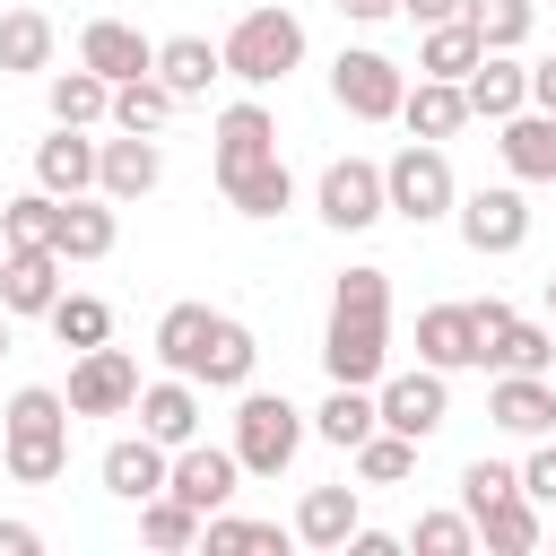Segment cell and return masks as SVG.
Instances as JSON below:
<instances>
[{"label": "cell", "mask_w": 556, "mask_h": 556, "mask_svg": "<svg viewBox=\"0 0 556 556\" xmlns=\"http://www.w3.org/2000/svg\"><path fill=\"white\" fill-rule=\"evenodd\" d=\"M321 365H330V382H382V365H391V269H339Z\"/></svg>", "instance_id": "6da1fadb"}, {"label": "cell", "mask_w": 556, "mask_h": 556, "mask_svg": "<svg viewBox=\"0 0 556 556\" xmlns=\"http://www.w3.org/2000/svg\"><path fill=\"white\" fill-rule=\"evenodd\" d=\"M0 460H9V478H17V486H52V478L70 469V391H43V382H26V391L9 400Z\"/></svg>", "instance_id": "7a4b0ae2"}, {"label": "cell", "mask_w": 556, "mask_h": 556, "mask_svg": "<svg viewBox=\"0 0 556 556\" xmlns=\"http://www.w3.org/2000/svg\"><path fill=\"white\" fill-rule=\"evenodd\" d=\"M217 52H226V78H243V87H278V78L304 61V17H295V9H243L235 35H226Z\"/></svg>", "instance_id": "3957f363"}, {"label": "cell", "mask_w": 556, "mask_h": 556, "mask_svg": "<svg viewBox=\"0 0 556 556\" xmlns=\"http://www.w3.org/2000/svg\"><path fill=\"white\" fill-rule=\"evenodd\" d=\"M382 191H391V217H408V226H434V217H452V208H460L452 156H443L434 139H408V148L382 165Z\"/></svg>", "instance_id": "277c9868"}, {"label": "cell", "mask_w": 556, "mask_h": 556, "mask_svg": "<svg viewBox=\"0 0 556 556\" xmlns=\"http://www.w3.org/2000/svg\"><path fill=\"white\" fill-rule=\"evenodd\" d=\"M295 443H304V408H295L287 391H252V382H243V408H235V460H243L252 478H278V469L295 460Z\"/></svg>", "instance_id": "5b68a950"}, {"label": "cell", "mask_w": 556, "mask_h": 556, "mask_svg": "<svg viewBox=\"0 0 556 556\" xmlns=\"http://www.w3.org/2000/svg\"><path fill=\"white\" fill-rule=\"evenodd\" d=\"M330 96H339V113H356V122H400L408 70H400L391 52H374V43H356V52L330 61Z\"/></svg>", "instance_id": "8992f818"}, {"label": "cell", "mask_w": 556, "mask_h": 556, "mask_svg": "<svg viewBox=\"0 0 556 556\" xmlns=\"http://www.w3.org/2000/svg\"><path fill=\"white\" fill-rule=\"evenodd\" d=\"M313 208H321V226H339V235H365L374 217H391L382 165H374V156H330V165H321V182H313Z\"/></svg>", "instance_id": "52a82bcc"}, {"label": "cell", "mask_w": 556, "mask_h": 556, "mask_svg": "<svg viewBox=\"0 0 556 556\" xmlns=\"http://www.w3.org/2000/svg\"><path fill=\"white\" fill-rule=\"evenodd\" d=\"M130 408H139V356L78 348V365H70V417H130Z\"/></svg>", "instance_id": "ba28073f"}, {"label": "cell", "mask_w": 556, "mask_h": 556, "mask_svg": "<svg viewBox=\"0 0 556 556\" xmlns=\"http://www.w3.org/2000/svg\"><path fill=\"white\" fill-rule=\"evenodd\" d=\"M452 217H460V243H469L478 261H486V252H521V243H530V200H521L513 182H495V191L478 182Z\"/></svg>", "instance_id": "9c48e42d"}, {"label": "cell", "mask_w": 556, "mask_h": 556, "mask_svg": "<svg viewBox=\"0 0 556 556\" xmlns=\"http://www.w3.org/2000/svg\"><path fill=\"white\" fill-rule=\"evenodd\" d=\"M374 400H382V426H391V434H408V443L443 434V417H452V391H443V374H434V365H417V374H382V382H374Z\"/></svg>", "instance_id": "30bf717a"}, {"label": "cell", "mask_w": 556, "mask_h": 556, "mask_svg": "<svg viewBox=\"0 0 556 556\" xmlns=\"http://www.w3.org/2000/svg\"><path fill=\"white\" fill-rule=\"evenodd\" d=\"M156 182H165V148H156V130H113L104 156H96V191H104V200H148Z\"/></svg>", "instance_id": "8fae6325"}, {"label": "cell", "mask_w": 556, "mask_h": 556, "mask_svg": "<svg viewBox=\"0 0 556 556\" xmlns=\"http://www.w3.org/2000/svg\"><path fill=\"white\" fill-rule=\"evenodd\" d=\"M417 356H426L434 374L486 365V339H478V304H426V313H417Z\"/></svg>", "instance_id": "7c38bea8"}, {"label": "cell", "mask_w": 556, "mask_h": 556, "mask_svg": "<svg viewBox=\"0 0 556 556\" xmlns=\"http://www.w3.org/2000/svg\"><path fill=\"white\" fill-rule=\"evenodd\" d=\"M165 478H174V452L139 426V434H122V443H104V495H122V504H148V495H165Z\"/></svg>", "instance_id": "4fadbf2b"}, {"label": "cell", "mask_w": 556, "mask_h": 556, "mask_svg": "<svg viewBox=\"0 0 556 556\" xmlns=\"http://www.w3.org/2000/svg\"><path fill=\"white\" fill-rule=\"evenodd\" d=\"M78 61H87L96 78H113V87H122V78H148V70H156V43H148L130 17H87Z\"/></svg>", "instance_id": "5bb4252c"}, {"label": "cell", "mask_w": 556, "mask_h": 556, "mask_svg": "<svg viewBox=\"0 0 556 556\" xmlns=\"http://www.w3.org/2000/svg\"><path fill=\"white\" fill-rule=\"evenodd\" d=\"M96 156H104V139L52 122V139H35V182H43L52 200H78V191H96Z\"/></svg>", "instance_id": "9a60e30c"}, {"label": "cell", "mask_w": 556, "mask_h": 556, "mask_svg": "<svg viewBox=\"0 0 556 556\" xmlns=\"http://www.w3.org/2000/svg\"><path fill=\"white\" fill-rule=\"evenodd\" d=\"M235 478H243V460H235V443L217 452V443H200V434H191V443L174 452V478H165V486H174V495H182L191 513H217V504L235 495Z\"/></svg>", "instance_id": "2e32d148"}, {"label": "cell", "mask_w": 556, "mask_h": 556, "mask_svg": "<svg viewBox=\"0 0 556 556\" xmlns=\"http://www.w3.org/2000/svg\"><path fill=\"white\" fill-rule=\"evenodd\" d=\"M165 452H182L191 434H200V382L191 374H165V382H139V408H130Z\"/></svg>", "instance_id": "e0dca14e"}, {"label": "cell", "mask_w": 556, "mask_h": 556, "mask_svg": "<svg viewBox=\"0 0 556 556\" xmlns=\"http://www.w3.org/2000/svg\"><path fill=\"white\" fill-rule=\"evenodd\" d=\"M486 417H495L504 434H521V443L556 434V391H547V374H495V391H486Z\"/></svg>", "instance_id": "ac0fdd59"}, {"label": "cell", "mask_w": 556, "mask_h": 556, "mask_svg": "<svg viewBox=\"0 0 556 556\" xmlns=\"http://www.w3.org/2000/svg\"><path fill=\"white\" fill-rule=\"evenodd\" d=\"M0 304H9V313H52V304H61V252H52V243L0 252Z\"/></svg>", "instance_id": "d6986e66"}, {"label": "cell", "mask_w": 556, "mask_h": 556, "mask_svg": "<svg viewBox=\"0 0 556 556\" xmlns=\"http://www.w3.org/2000/svg\"><path fill=\"white\" fill-rule=\"evenodd\" d=\"M495 130H504L495 148H504V174H513V182H556V113L521 104V113L495 122Z\"/></svg>", "instance_id": "ffe728a7"}, {"label": "cell", "mask_w": 556, "mask_h": 556, "mask_svg": "<svg viewBox=\"0 0 556 556\" xmlns=\"http://www.w3.org/2000/svg\"><path fill=\"white\" fill-rule=\"evenodd\" d=\"M261 156H278V122H269V104H226L217 113V182L226 174H243V165H261Z\"/></svg>", "instance_id": "44dd1931"}, {"label": "cell", "mask_w": 556, "mask_h": 556, "mask_svg": "<svg viewBox=\"0 0 556 556\" xmlns=\"http://www.w3.org/2000/svg\"><path fill=\"white\" fill-rule=\"evenodd\" d=\"M252 365H261V339L243 330V321H208V339H200V365H191V382H208V391H243L252 382Z\"/></svg>", "instance_id": "7402d4cb"}, {"label": "cell", "mask_w": 556, "mask_h": 556, "mask_svg": "<svg viewBox=\"0 0 556 556\" xmlns=\"http://www.w3.org/2000/svg\"><path fill=\"white\" fill-rule=\"evenodd\" d=\"M460 87H469V113H478V122H513V113L530 104V61H513V52H486V61H478Z\"/></svg>", "instance_id": "603a6c76"}, {"label": "cell", "mask_w": 556, "mask_h": 556, "mask_svg": "<svg viewBox=\"0 0 556 556\" xmlns=\"http://www.w3.org/2000/svg\"><path fill=\"white\" fill-rule=\"evenodd\" d=\"M400 122H408V139H434V148H443V139H452L460 122H478V113H469V87H460V78H417L408 104H400Z\"/></svg>", "instance_id": "cb8c5ba5"}, {"label": "cell", "mask_w": 556, "mask_h": 556, "mask_svg": "<svg viewBox=\"0 0 556 556\" xmlns=\"http://www.w3.org/2000/svg\"><path fill=\"white\" fill-rule=\"evenodd\" d=\"M113 200L104 191H78V200H61V226H52V252L61 261H104L113 252Z\"/></svg>", "instance_id": "d4e9b609"}, {"label": "cell", "mask_w": 556, "mask_h": 556, "mask_svg": "<svg viewBox=\"0 0 556 556\" xmlns=\"http://www.w3.org/2000/svg\"><path fill=\"white\" fill-rule=\"evenodd\" d=\"M374 426H382V400H374V382H330V400L313 408V434H321V443H339V452H356Z\"/></svg>", "instance_id": "484cf974"}, {"label": "cell", "mask_w": 556, "mask_h": 556, "mask_svg": "<svg viewBox=\"0 0 556 556\" xmlns=\"http://www.w3.org/2000/svg\"><path fill=\"white\" fill-rule=\"evenodd\" d=\"M156 78H165L174 96H208V78H226V52H217L208 35H165V43H156Z\"/></svg>", "instance_id": "4316f807"}, {"label": "cell", "mask_w": 556, "mask_h": 556, "mask_svg": "<svg viewBox=\"0 0 556 556\" xmlns=\"http://www.w3.org/2000/svg\"><path fill=\"white\" fill-rule=\"evenodd\" d=\"M43 104H52V122L96 130V122H113V78H96V70L78 61V70H61V78L43 87Z\"/></svg>", "instance_id": "83f0119b"}, {"label": "cell", "mask_w": 556, "mask_h": 556, "mask_svg": "<svg viewBox=\"0 0 556 556\" xmlns=\"http://www.w3.org/2000/svg\"><path fill=\"white\" fill-rule=\"evenodd\" d=\"M243 217H287L295 208V174H287V156H261V165H243V174H226L217 182Z\"/></svg>", "instance_id": "f1b7e54d"}, {"label": "cell", "mask_w": 556, "mask_h": 556, "mask_svg": "<svg viewBox=\"0 0 556 556\" xmlns=\"http://www.w3.org/2000/svg\"><path fill=\"white\" fill-rule=\"evenodd\" d=\"M295 539H304V547H348V539H356V486H304Z\"/></svg>", "instance_id": "f546056e"}, {"label": "cell", "mask_w": 556, "mask_h": 556, "mask_svg": "<svg viewBox=\"0 0 556 556\" xmlns=\"http://www.w3.org/2000/svg\"><path fill=\"white\" fill-rule=\"evenodd\" d=\"M52 17L43 9H9L0 17V78H35V70H52Z\"/></svg>", "instance_id": "4dcf8cb0"}, {"label": "cell", "mask_w": 556, "mask_h": 556, "mask_svg": "<svg viewBox=\"0 0 556 556\" xmlns=\"http://www.w3.org/2000/svg\"><path fill=\"white\" fill-rule=\"evenodd\" d=\"M478 61H486V43H478L469 17H443V26H426V43H417V78H469Z\"/></svg>", "instance_id": "1f68e13d"}, {"label": "cell", "mask_w": 556, "mask_h": 556, "mask_svg": "<svg viewBox=\"0 0 556 556\" xmlns=\"http://www.w3.org/2000/svg\"><path fill=\"white\" fill-rule=\"evenodd\" d=\"M539 539H547V521H539L530 495H504V504L478 513V547H495V556H530Z\"/></svg>", "instance_id": "d6a6232c"}, {"label": "cell", "mask_w": 556, "mask_h": 556, "mask_svg": "<svg viewBox=\"0 0 556 556\" xmlns=\"http://www.w3.org/2000/svg\"><path fill=\"white\" fill-rule=\"evenodd\" d=\"M486 365H495V374H547V365H556V330H539V321L513 313V321L486 339Z\"/></svg>", "instance_id": "836d02e7"}, {"label": "cell", "mask_w": 556, "mask_h": 556, "mask_svg": "<svg viewBox=\"0 0 556 556\" xmlns=\"http://www.w3.org/2000/svg\"><path fill=\"white\" fill-rule=\"evenodd\" d=\"M174 104H182V96H174L156 70H148V78H122V87H113V130H165Z\"/></svg>", "instance_id": "e575fe53"}, {"label": "cell", "mask_w": 556, "mask_h": 556, "mask_svg": "<svg viewBox=\"0 0 556 556\" xmlns=\"http://www.w3.org/2000/svg\"><path fill=\"white\" fill-rule=\"evenodd\" d=\"M460 17L478 26V43H486V52H521V43H530L539 0H460Z\"/></svg>", "instance_id": "d590c367"}, {"label": "cell", "mask_w": 556, "mask_h": 556, "mask_svg": "<svg viewBox=\"0 0 556 556\" xmlns=\"http://www.w3.org/2000/svg\"><path fill=\"white\" fill-rule=\"evenodd\" d=\"M43 321H52L61 348H104V339H113V304H104V295H70V287H61V304H52Z\"/></svg>", "instance_id": "8d00e7d4"}, {"label": "cell", "mask_w": 556, "mask_h": 556, "mask_svg": "<svg viewBox=\"0 0 556 556\" xmlns=\"http://www.w3.org/2000/svg\"><path fill=\"white\" fill-rule=\"evenodd\" d=\"M208 304H165V321H156V356H165V374H191L200 365V339H208Z\"/></svg>", "instance_id": "74e56055"}, {"label": "cell", "mask_w": 556, "mask_h": 556, "mask_svg": "<svg viewBox=\"0 0 556 556\" xmlns=\"http://www.w3.org/2000/svg\"><path fill=\"white\" fill-rule=\"evenodd\" d=\"M200 521H208V513H191L174 486L139 504V539H148V547H165V556H174V547H200Z\"/></svg>", "instance_id": "f35d334b"}, {"label": "cell", "mask_w": 556, "mask_h": 556, "mask_svg": "<svg viewBox=\"0 0 556 556\" xmlns=\"http://www.w3.org/2000/svg\"><path fill=\"white\" fill-rule=\"evenodd\" d=\"M52 226H61V200L35 182V191H17L9 208H0V243L9 252H26V243H52Z\"/></svg>", "instance_id": "ab89813d"}, {"label": "cell", "mask_w": 556, "mask_h": 556, "mask_svg": "<svg viewBox=\"0 0 556 556\" xmlns=\"http://www.w3.org/2000/svg\"><path fill=\"white\" fill-rule=\"evenodd\" d=\"M408 469H417V443H408V434H391V426H374V434L356 443V478H365V486H400Z\"/></svg>", "instance_id": "60d3db41"}, {"label": "cell", "mask_w": 556, "mask_h": 556, "mask_svg": "<svg viewBox=\"0 0 556 556\" xmlns=\"http://www.w3.org/2000/svg\"><path fill=\"white\" fill-rule=\"evenodd\" d=\"M295 530H278V521H243V513H208L200 521V547L208 556H243V547H287Z\"/></svg>", "instance_id": "b9f144b4"}, {"label": "cell", "mask_w": 556, "mask_h": 556, "mask_svg": "<svg viewBox=\"0 0 556 556\" xmlns=\"http://www.w3.org/2000/svg\"><path fill=\"white\" fill-rule=\"evenodd\" d=\"M408 547H417V556H469V547H478V521H469V513H417Z\"/></svg>", "instance_id": "7bdbcfd3"}, {"label": "cell", "mask_w": 556, "mask_h": 556, "mask_svg": "<svg viewBox=\"0 0 556 556\" xmlns=\"http://www.w3.org/2000/svg\"><path fill=\"white\" fill-rule=\"evenodd\" d=\"M504 495H521V469H504V460H469L460 469V513L478 521L486 504H504Z\"/></svg>", "instance_id": "ee69618b"}, {"label": "cell", "mask_w": 556, "mask_h": 556, "mask_svg": "<svg viewBox=\"0 0 556 556\" xmlns=\"http://www.w3.org/2000/svg\"><path fill=\"white\" fill-rule=\"evenodd\" d=\"M521 495H530V504H547V513H556V443H547V434H539V452H530V460H521Z\"/></svg>", "instance_id": "f6af8a7d"}, {"label": "cell", "mask_w": 556, "mask_h": 556, "mask_svg": "<svg viewBox=\"0 0 556 556\" xmlns=\"http://www.w3.org/2000/svg\"><path fill=\"white\" fill-rule=\"evenodd\" d=\"M35 547H43L35 521H0V556H35Z\"/></svg>", "instance_id": "bcb514c9"}, {"label": "cell", "mask_w": 556, "mask_h": 556, "mask_svg": "<svg viewBox=\"0 0 556 556\" xmlns=\"http://www.w3.org/2000/svg\"><path fill=\"white\" fill-rule=\"evenodd\" d=\"M530 104L556 113V61H530Z\"/></svg>", "instance_id": "7dc6e473"}, {"label": "cell", "mask_w": 556, "mask_h": 556, "mask_svg": "<svg viewBox=\"0 0 556 556\" xmlns=\"http://www.w3.org/2000/svg\"><path fill=\"white\" fill-rule=\"evenodd\" d=\"M348 547H356V556H400V539H391V530H365V521H356V539H348Z\"/></svg>", "instance_id": "c3c4849f"}, {"label": "cell", "mask_w": 556, "mask_h": 556, "mask_svg": "<svg viewBox=\"0 0 556 556\" xmlns=\"http://www.w3.org/2000/svg\"><path fill=\"white\" fill-rule=\"evenodd\" d=\"M417 26H443V17H460V0H400Z\"/></svg>", "instance_id": "681fc988"}, {"label": "cell", "mask_w": 556, "mask_h": 556, "mask_svg": "<svg viewBox=\"0 0 556 556\" xmlns=\"http://www.w3.org/2000/svg\"><path fill=\"white\" fill-rule=\"evenodd\" d=\"M339 9H348V17H356V26H382V17H391V9H400V0H339Z\"/></svg>", "instance_id": "f907efd6"}, {"label": "cell", "mask_w": 556, "mask_h": 556, "mask_svg": "<svg viewBox=\"0 0 556 556\" xmlns=\"http://www.w3.org/2000/svg\"><path fill=\"white\" fill-rule=\"evenodd\" d=\"M9 321H17V313H9V304H0V356H9Z\"/></svg>", "instance_id": "816d5d0a"}, {"label": "cell", "mask_w": 556, "mask_h": 556, "mask_svg": "<svg viewBox=\"0 0 556 556\" xmlns=\"http://www.w3.org/2000/svg\"><path fill=\"white\" fill-rule=\"evenodd\" d=\"M547 313H556V278H547Z\"/></svg>", "instance_id": "f5cc1de1"}, {"label": "cell", "mask_w": 556, "mask_h": 556, "mask_svg": "<svg viewBox=\"0 0 556 556\" xmlns=\"http://www.w3.org/2000/svg\"><path fill=\"white\" fill-rule=\"evenodd\" d=\"M0 252H9V243H0Z\"/></svg>", "instance_id": "db71d44e"}]
</instances>
